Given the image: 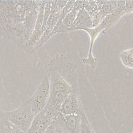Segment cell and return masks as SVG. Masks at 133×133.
<instances>
[{"mask_svg":"<svg viewBox=\"0 0 133 133\" xmlns=\"http://www.w3.org/2000/svg\"><path fill=\"white\" fill-rule=\"evenodd\" d=\"M49 80L50 95L47 104L56 112L69 94H79L78 66L63 54H57L49 62L46 71Z\"/></svg>","mask_w":133,"mask_h":133,"instance_id":"cell-2","label":"cell"},{"mask_svg":"<svg viewBox=\"0 0 133 133\" xmlns=\"http://www.w3.org/2000/svg\"><path fill=\"white\" fill-rule=\"evenodd\" d=\"M98 8L102 13L103 19L108 15L113 14L117 8V1H96Z\"/></svg>","mask_w":133,"mask_h":133,"instance_id":"cell-13","label":"cell"},{"mask_svg":"<svg viewBox=\"0 0 133 133\" xmlns=\"http://www.w3.org/2000/svg\"><path fill=\"white\" fill-rule=\"evenodd\" d=\"M67 2L66 1H52L50 15L47 23L45 31L37 46V49L46 43L53 36V31L61 17L62 9Z\"/></svg>","mask_w":133,"mask_h":133,"instance_id":"cell-4","label":"cell"},{"mask_svg":"<svg viewBox=\"0 0 133 133\" xmlns=\"http://www.w3.org/2000/svg\"><path fill=\"white\" fill-rule=\"evenodd\" d=\"M42 1H0L1 24L7 38L24 51L33 34Z\"/></svg>","mask_w":133,"mask_h":133,"instance_id":"cell-1","label":"cell"},{"mask_svg":"<svg viewBox=\"0 0 133 133\" xmlns=\"http://www.w3.org/2000/svg\"><path fill=\"white\" fill-rule=\"evenodd\" d=\"M132 133H133V132H132Z\"/></svg>","mask_w":133,"mask_h":133,"instance_id":"cell-18","label":"cell"},{"mask_svg":"<svg viewBox=\"0 0 133 133\" xmlns=\"http://www.w3.org/2000/svg\"><path fill=\"white\" fill-rule=\"evenodd\" d=\"M92 16L99 9L96 1H85L84 8Z\"/></svg>","mask_w":133,"mask_h":133,"instance_id":"cell-15","label":"cell"},{"mask_svg":"<svg viewBox=\"0 0 133 133\" xmlns=\"http://www.w3.org/2000/svg\"><path fill=\"white\" fill-rule=\"evenodd\" d=\"M126 15L133 12V1H125Z\"/></svg>","mask_w":133,"mask_h":133,"instance_id":"cell-16","label":"cell"},{"mask_svg":"<svg viewBox=\"0 0 133 133\" xmlns=\"http://www.w3.org/2000/svg\"><path fill=\"white\" fill-rule=\"evenodd\" d=\"M57 112L47 104L42 111L35 115L28 133H45L54 122Z\"/></svg>","mask_w":133,"mask_h":133,"instance_id":"cell-6","label":"cell"},{"mask_svg":"<svg viewBox=\"0 0 133 133\" xmlns=\"http://www.w3.org/2000/svg\"><path fill=\"white\" fill-rule=\"evenodd\" d=\"M93 28L94 27L91 16L84 8H82L79 11L70 32Z\"/></svg>","mask_w":133,"mask_h":133,"instance_id":"cell-12","label":"cell"},{"mask_svg":"<svg viewBox=\"0 0 133 133\" xmlns=\"http://www.w3.org/2000/svg\"><path fill=\"white\" fill-rule=\"evenodd\" d=\"M46 1H42L34 30L28 44L26 49L25 50L29 54H33L35 52L37 49V46L43 35L42 28L44 22V10Z\"/></svg>","mask_w":133,"mask_h":133,"instance_id":"cell-8","label":"cell"},{"mask_svg":"<svg viewBox=\"0 0 133 133\" xmlns=\"http://www.w3.org/2000/svg\"><path fill=\"white\" fill-rule=\"evenodd\" d=\"M80 9L74 5L71 11L68 13L61 22H58L53 31L52 35L56 33L70 32Z\"/></svg>","mask_w":133,"mask_h":133,"instance_id":"cell-11","label":"cell"},{"mask_svg":"<svg viewBox=\"0 0 133 133\" xmlns=\"http://www.w3.org/2000/svg\"><path fill=\"white\" fill-rule=\"evenodd\" d=\"M1 114L9 123L20 129L24 133H28L35 116L32 109L31 98L14 110L6 111L1 110Z\"/></svg>","mask_w":133,"mask_h":133,"instance_id":"cell-3","label":"cell"},{"mask_svg":"<svg viewBox=\"0 0 133 133\" xmlns=\"http://www.w3.org/2000/svg\"><path fill=\"white\" fill-rule=\"evenodd\" d=\"M120 59L124 66L133 69V48L123 51L120 54Z\"/></svg>","mask_w":133,"mask_h":133,"instance_id":"cell-14","label":"cell"},{"mask_svg":"<svg viewBox=\"0 0 133 133\" xmlns=\"http://www.w3.org/2000/svg\"><path fill=\"white\" fill-rule=\"evenodd\" d=\"M82 116L77 115H64L58 112L55 119L65 127L70 133H76L78 129L81 127Z\"/></svg>","mask_w":133,"mask_h":133,"instance_id":"cell-10","label":"cell"},{"mask_svg":"<svg viewBox=\"0 0 133 133\" xmlns=\"http://www.w3.org/2000/svg\"><path fill=\"white\" fill-rule=\"evenodd\" d=\"M11 129H12V133H24L22 131H21L20 129L18 128L16 126L12 125L11 124Z\"/></svg>","mask_w":133,"mask_h":133,"instance_id":"cell-17","label":"cell"},{"mask_svg":"<svg viewBox=\"0 0 133 133\" xmlns=\"http://www.w3.org/2000/svg\"><path fill=\"white\" fill-rule=\"evenodd\" d=\"M50 95L49 80L47 74L45 73L43 80L31 97L32 109L35 115L46 107L49 99Z\"/></svg>","mask_w":133,"mask_h":133,"instance_id":"cell-5","label":"cell"},{"mask_svg":"<svg viewBox=\"0 0 133 133\" xmlns=\"http://www.w3.org/2000/svg\"><path fill=\"white\" fill-rule=\"evenodd\" d=\"M82 30L86 31L90 37V45L88 56L86 58L83 59L82 60V61L83 64L88 65L92 69L95 70L97 65V60L92 54L93 46L97 36L99 35L100 33H103L104 31V28L103 25L101 23H100L96 27L93 28L83 29Z\"/></svg>","mask_w":133,"mask_h":133,"instance_id":"cell-9","label":"cell"},{"mask_svg":"<svg viewBox=\"0 0 133 133\" xmlns=\"http://www.w3.org/2000/svg\"><path fill=\"white\" fill-rule=\"evenodd\" d=\"M59 112L64 115H85L83 105L80 99V94L72 92L62 102Z\"/></svg>","mask_w":133,"mask_h":133,"instance_id":"cell-7","label":"cell"}]
</instances>
